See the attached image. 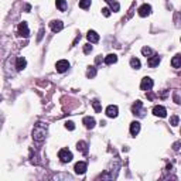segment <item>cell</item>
<instances>
[{
	"label": "cell",
	"mask_w": 181,
	"mask_h": 181,
	"mask_svg": "<svg viewBox=\"0 0 181 181\" xmlns=\"http://www.w3.org/2000/svg\"><path fill=\"white\" fill-rule=\"evenodd\" d=\"M45 133H47V125L44 123H37L34 130H33V137L36 142H42L45 139Z\"/></svg>",
	"instance_id": "cell-1"
},
{
	"label": "cell",
	"mask_w": 181,
	"mask_h": 181,
	"mask_svg": "<svg viewBox=\"0 0 181 181\" xmlns=\"http://www.w3.org/2000/svg\"><path fill=\"white\" fill-rule=\"evenodd\" d=\"M58 157L61 158V161H62V163H68V161H71V160H72V153H71L70 150L62 149V150H60Z\"/></svg>",
	"instance_id": "cell-2"
},
{
	"label": "cell",
	"mask_w": 181,
	"mask_h": 181,
	"mask_svg": "<svg viewBox=\"0 0 181 181\" xmlns=\"http://www.w3.org/2000/svg\"><path fill=\"white\" fill-rule=\"evenodd\" d=\"M140 88L142 91H150V89L153 88V79L151 78H143L142 79V85H140Z\"/></svg>",
	"instance_id": "cell-3"
},
{
	"label": "cell",
	"mask_w": 181,
	"mask_h": 181,
	"mask_svg": "<svg viewBox=\"0 0 181 181\" xmlns=\"http://www.w3.org/2000/svg\"><path fill=\"white\" fill-rule=\"evenodd\" d=\"M55 68H57V71H58V72H65V71L70 68V62H68L67 60H61V61H58V62H57Z\"/></svg>",
	"instance_id": "cell-4"
},
{
	"label": "cell",
	"mask_w": 181,
	"mask_h": 181,
	"mask_svg": "<svg viewBox=\"0 0 181 181\" xmlns=\"http://www.w3.org/2000/svg\"><path fill=\"white\" fill-rule=\"evenodd\" d=\"M153 113L156 115V116L166 117V115H167V111H166V108H163V106H160V105H157V106L153 108Z\"/></svg>",
	"instance_id": "cell-5"
},
{
	"label": "cell",
	"mask_w": 181,
	"mask_h": 181,
	"mask_svg": "<svg viewBox=\"0 0 181 181\" xmlns=\"http://www.w3.org/2000/svg\"><path fill=\"white\" fill-rule=\"evenodd\" d=\"M50 27H51V30L54 33H57V31H61V30H62L64 24H62V21H60V20H52L51 23H50Z\"/></svg>",
	"instance_id": "cell-6"
},
{
	"label": "cell",
	"mask_w": 181,
	"mask_h": 181,
	"mask_svg": "<svg viewBox=\"0 0 181 181\" xmlns=\"http://www.w3.org/2000/svg\"><path fill=\"white\" fill-rule=\"evenodd\" d=\"M86 167H88V166H86L85 161L76 163V164H75V173H76V174H84V173L86 171Z\"/></svg>",
	"instance_id": "cell-7"
},
{
	"label": "cell",
	"mask_w": 181,
	"mask_h": 181,
	"mask_svg": "<svg viewBox=\"0 0 181 181\" xmlns=\"http://www.w3.org/2000/svg\"><path fill=\"white\" fill-rule=\"evenodd\" d=\"M150 11H151V6L150 5H143L139 9V16L140 17H146V16H149L150 14Z\"/></svg>",
	"instance_id": "cell-8"
},
{
	"label": "cell",
	"mask_w": 181,
	"mask_h": 181,
	"mask_svg": "<svg viewBox=\"0 0 181 181\" xmlns=\"http://www.w3.org/2000/svg\"><path fill=\"white\" fill-rule=\"evenodd\" d=\"M19 34L21 36V37H28V34H30V31H28V27H27V23H20L19 26Z\"/></svg>",
	"instance_id": "cell-9"
},
{
	"label": "cell",
	"mask_w": 181,
	"mask_h": 181,
	"mask_svg": "<svg viewBox=\"0 0 181 181\" xmlns=\"http://www.w3.org/2000/svg\"><path fill=\"white\" fill-rule=\"evenodd\" d=\"M106 115L109 117H116L117 116V106H115V105L108 106L106 108Z\"/></svg>",
	"instance_id": "cell-10"
},
{
	"label": "cell",
	"mask_w": 181,
	"mask_h": 181,
	"mask_svg": "<svg viewBox=\"0 0 181 181\" xmlns=\"http://www.w3.org/2000/svg\"><path fill=\"white\" fill-rule=\"evenodd\" d=\"M26 65H27L26 58H24V57H19V58H17V62H16V68L19 71H23L24 68H26Z\"/></svg>",
	"instance_id": "cell-11"
},
{
	"label": "cell",
	"mask_w": 181,
	"mask_h": 181,
	"mask_svg": "<svg viewBox=\"0 0 181 181\" xmlns=\"http://www.w3.org/2000/svg\"><path fill=\"white\" fill-rule=\"evenodd\" d=\"M139 132H140V123L139 122H133L130 125V133H132V136H136Z\"/></svg>",
	"instance_id": "cell-12"
},
{
	"label": "cell",
	"mask_w": 181,
	"mask_h": 181,
	"mask_svg": "<svg viewBox=\"0 0 181 181\" xmlns=\"http://www.w3.org/2000/svg\"><path fill=\"white\" fill-rule=\"evenodd\" d=\"M116 61H117V57L115 55V54H109V55H106V58H105V64L112 65V64H115Z\"/></svg>",
	"instance_id": "cell-13"
},
{
	"label": "cell",
	"mask_w": 181,
	"mask_h": 181,
	"mask_svg": "<svg viewBox=\"0 0 181 181\" xmlns=\"http://www.w3.org/2000/svg\"><path fill=\"white\" fill-rule=\"evenodd\" d=\"M142 106H143V103L140 102V101H137V102L133 105V113H135V115H143V113H142Z\"/></svg>",
	"instance_id": "cell-14"
},
{
	"label": "cell",
	"mask_w": 181,
	"mask_h": 181,
	"mask_svg": "<svg viewBox=\"0 0 181 181\" xmlns=\"http://www.w3.org/2000/svg\"><path fill=\"white\" fill-rule=\"evenodd\" d=\"M86 37H88V40L91 42H98V41H99V36H98L95 31H89Z\"/></svg>",
	"instance_id": "cell-15"
},
{
	"label": "cell",
	"mask_w": 181,
	"mask_h": 181,
	"mask_svg": "<svg viewBox=\"0 0 181 181\" xmlns=\"http://www.w3.org/2000/svg\"><path fill=\"white\" fill-rule=\"evenodd\" d=\"M84 123H85V126H86V127L92 129L93 126H95V119H93V117L86 116V117H84Z\"/></svg>",
	"instance_id": "cell-16"
},
{
	"label": "cell",
	"mask_w": 181,
	"mask_h": 181,
	"mask_svg": "<svg viewBox=\"0 0 181 181\" xmlns=\"http://www.w3.org/2000/svg\"><path fill=\"white\" fill-rule=\"evenodd\" d=\"M158 62H160V57H158V55H154L153 58H150L147 64H149V67L154 68V67H157V65H158Z\"/></svg>",
	"instance_id": "cell-17"
},
{
	"label": "cell",
	"mask_w": 181,
	"mask_h": 181,
	"mask_svg": "<svg viewBox=\"0 0 181 181\" xmlns=\"http://www.w3.org/2000/svg\"><path fill=\"white\" fill-rule=\"evenodd\" d=\"M171 65L173 68H180L181 67V55H176L171 60Z\"/></svg>",
	"instance_id": "cell-18"
},
{
	"label": "cell",
	"mask_w": 181,
	"mask_h": 181,
	"mask_svg": "<svg viewBox=\"0 0 181 181\" xmlns=\"http://www.w3.org/2000/svg\"><path fill=\"white\" fill-rule=\"evenodd\" d=\"M57 7H58L61 11H65V10H67V2H65V0H57Z\"/></svg>",
	"instance_id": "cell-19"
},
{
	"label": "cell",
	"mask_w": 181,
	"mask_h": 181,
	"mask_svg": "<svg viewBox=\"0 0 181 181\" xmlns=\"http://www.w3.org/2000/svg\"><path fill=\"white\" fill-rule=\"evenodd\" d=\"M76 149L78 150H81V151H82V153H88V147H86V143H85V142H79L78 143V147H76Z\"/></svg>",
	"instance_id": "cell-20"
},
{
	"label": "cell",
	"mask_w": 181,
	"mask_h": 181,
	"mask_svg": "<svg viewBox=\"0 0 181 181\" xmlns=\"http://www.w3.org/2000/svg\"><path fill=\"white\" fill-rule=\"evenodd\" d=\"M105 2L109 3V6H111L115 11H119V3H117V2H113V0H105Z\"/></svg>",
	"instance_id": "cell-21"
},
{
	"label": "cell",
	"mask_w": 181,
	"mask_h": 181,
	"mask_svg": "<svg viewBox=\"0 0 181 181\" xmlns=\"http://www.w3.org/2000/svg\"><path fill=\"white\" fill-rule=\"evenodd\" d=\"M91 6V0H79V7L81 9H88Z\"/></svg>",
	"instance_id": "cell-22"
},
{
	"label": "cell",
	"mask_w": 181,
	"mask_h": 181,
	"mask_svg": "<svg viewBox=\"0 0 181 181\" xmlns=\"http://www.w3.org/2000/svg\"><path fill=\"white\" fill-rule=\"evenodd\" d=\"M130 65H132V68L139 70V68H140V61L137 60V58H132V60H130Z\"/></svg>",
	"instance_id": "cell-23"
},
{
	"label": "cell",
	"mask_w": 181,
	"mask_h": 181,
	"mask_svg": "<svg viewBox=\"0 0 181 181\" xmlns=\"http://www.w3.org/2000/svg\"><path fill=\"white\" fill-rule=\"evenodd\" d=\"M95 74H96V70H95V67H89L88 72H86V76H88V78H93V76H95Z\"/></svg>",
	"instance_id": "cell-24"
},
{
	"label": "cell",
	"mask_w": 181,
	"mask_h": 181,
	"mask_svg": "<svg viewBox=\"0 0 181 181\" xmlns=\"http://www.w3.org/2000/svg\"><path fill=\"white\" fill-rule=\"evenodd\" d=\"M142 54H143V55H146V57H149V55H151V54H153V51L150 50L149 47H143V48H142Z\"/></svg>",
	"instance_id": "cell-25"
},
{
	"label": "cell",
	"mask_w": 181,
	"mask_h": 181,
	"mask_svg": "<svg viewBox=\"0 0 181 181\" xmlns=\"http://www.w3.org/2000/svg\"><path fill=\"white\" fill-rule=\"evenodd\" d=\"M92 105H93V108H95V111H96V112H101V111H102V106H101L99 101H93Z\"/></svg>",
	"instance_id": "cell-26"
},
{
	"label": "cell",
	"mask_w": 181,
	"mask_h": 181,
	"mask_svg": "<svg viewBox=\"0 0 181 181\" xmlns=\"http://www.w3.org/2000/svg\"><path fill=\"white\" fill-rule=\"evenodd\" d=\"M170 125H173V126L178 125V116H173L171 119H170Z\"/></svg>",
	"instance_id": "cell-27"
},
{
	"label": "cell",
	"mask_w": 181,
	"mask_h": 181,
	"mask_svg": "<svg viewBox=\"0 0 181 181\" xmlns=\"http://www.w3.org/2000/svg\"><path fill=\"white\" fill-rule=\"evenodd\" d=\"M65 127H67L68 130H74V129H75L74 122H67V123H65Z\"/></svg>",
	"instance_id": "cell-28"
},
{
	"label": "cell",
	"mask_w": 181,
	"mask_h": 181,
	"mask_svg": "<svg viewBox=\"0 0 181 181\" xmlns=\"http://www.w3.org/2000/svg\"><path fill=\"white\" fill-rule=\"evenodd\" d=\"M102 14L105 16V17H109V16H111V10L108 9V7H103V9H102Z\"/></svg>",
	"instance_id": "cell-29"
},
{
	"label": "cell",
	"mask_w": 181,
	"mask_h": 181,
	"mask_svg": "<svg viewBox=\"0 0 181 181\" xmlns=\"http://www.w3.org/2000/svg\"><path fill=\"white\" fill-rule=\"evenodd\" d=\"M91 51H92V47L89 45V44H86V45L84 47V52H85V54H89Z\"/></svg>",
	"instance_id": "cell-30"
}]
</instances>
